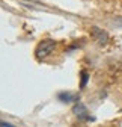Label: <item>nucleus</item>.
Returning <instances> with one entry per match:
<instances>
[{
  "label": "nucleus",
  "instance_id": "nucleus-1",
  "mask_svg": "<svg viewBox=\"0 0 122 127\" xmlns=\"http://www.w3.org/2000/svg\"><path fill=\"white\" fill-rule=\"evenodd\" d=\"M54 49H56V41L54 39H50V38L42 39V41H39V44L35 49V56L38 59H44V58H47Z\"/></svg>",
  "mask_w": 122,
  "mask_h": 127
},
{
  "label": "nucleus",
  "instance_id": "nucleus-2",
  "mask_svg": "<svg viewBox=\"0 0 122 127\" xmlns=\"http://www.w3.org/2000/svg\"><path fill=\"white\" fill-rule=\"evenodd\" d=\"M90 33H92V38H94L100 45H105V44H107V41H109V35L105 33L102 29L94 26L92 29H90Z\"/></svg>",
  "mask_w": 122,
  "mask_h": 127
},
{
  "label": "nucleus",
  "instance_id": "nucleus-3",
  "mask_svg": "<svg viewBox=\"0 0 122 127\" xmlns=\"http://www.w3.org/2000/svg\"><path fill=\"white\" fill-rule=\"evenodd\" d=\"M72 112L77 115L80 120H86V121H94L95 118L94 117H90L89 115V112H87V109L84 107V104H81V103H77L74 107H72Z\"/></svg>",
  "mask_w": 122,
  "mask_h": 127
},
{
  "label": "nucleus",
  "instance_id": "nucleus-4",
  "mask_svg": "<svg viewBox=\"0 0 122 127\" xmlns=\"http://www.w3.org/2000/svg\"><path fill=\"white\" fill-rule=\"evenodd\" d=\"M59 100H62V101H66V103H71V101H75V100H79V95H71V94H65V92H60L59 94Z\"/></svg>",
  "mask_w": 122,
  "mask_h": 127
},
{
  "label": "nucleus",
  "instance_id": "nucleus-5",
  "mask_svg": "<svg viewBox=\"0 0 122 127\" xmlns=\"http://www.w3.org/2000/svg\"><path fill=\"white\" fill-rule=\"evenodd\" d=\"M87 80H89V74L86 73V71H81V88H84L86 86V83H87Z\"/></svg>",
  "mask_w": 122,
  "mask_h": 127
},
{
  "label": "nucleus",
  "instance_id": "nucleus-6",
  "mask_svg": "<svg viewBox=\"0 0 122 127\" xmlns=\"http://www.w3.org/2000/svg\"><path fill=\"white\" fill-rule=\"evenodd\" d=\"M0 127H14V126L9 123H5V121H0Z\"/></svg>",
  "mask_w": 122,
  "mask_h": 127
},
{
  "label": "nucleus",
  "instance_id": "nucleus-7",
  "mask_svg": "<svg viewBox=\"0 0 122 127\" xmlns=\"http://www.w3.org/2000/svg\"><path fill=\"white\" fill-rule=\"evenodd\" d=\"M115 23H116L118 26H122V17H118V18L115 20Z\"/></svg>",
  "mask_w": 122,
  "mask_h": 127
}]
</instances>
